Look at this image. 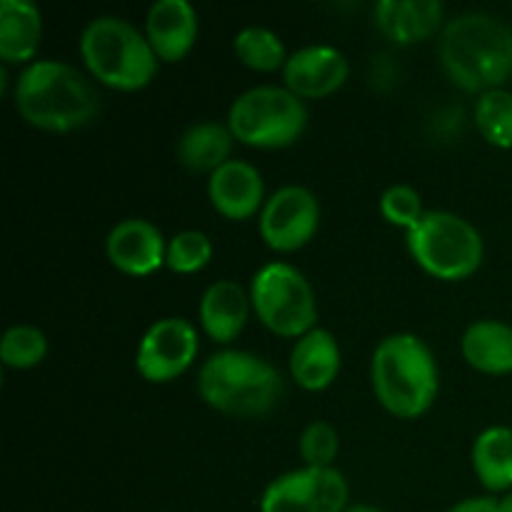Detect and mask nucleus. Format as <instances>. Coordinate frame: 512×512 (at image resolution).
Wrapping results in <instances>:
<instances>
[{
  "instance_id": "22",
  "label": "nucleus",
  "mask_w": 512,
  "mask_h": 512,
  "mask_svg": "<svg viewBox=\"0 0 512 512\" xmlns=\"http://www.w3.org/2000/svg\"><path fill=\"white\" fill-rule=\"evenodd\" d=\"M470 460L485 490L508 493L512 488V428L495 425L483 430L475 438Z\"/></svg>"
},
{
  "instance_id": "14",
  "label": "nucleus",
  "mask_w": 512,
  "mask_h": 512,
  "mask_svg": "<svg viewBox=\"0 0 512 512\" xmlns=\"http://www.w3.org/2000/svg\"><path fill=\"white\" fill-rule=\"evenodd\" d=\"M213 208L228 220H248L265 205L263 175L245 160H228L208 180Z\"/></svg>"
},
{
  "instance_id": "16",
  "label": "nucleus",
  "mask_w": 512,
  "mask_h": 512,
  "mask_svg": "<svg viewBox=\"0 0 512 512\" xmlns=\"http://www.w3.org/2000/svg\"><path fill=\"white\" fill-rule=\"evenodd\" d=\"M373 18L380 33L398 45L423 43L445 28V8L438 0H380Z\"/></svg>"
},
{
  "instance_id": "30",
  "label": "nucleus",
  "mask_w": 512,
  "mask_h": 512,
  "mask_svg": "<svg viewBox=\"0 0 512 512\" xmlns=\"http://www.w3.org/2000/svg\"><path fill=\"white\" fill-rule=\"evenodd\" d=\"M498 505H500V512H512V490L498 500Z\"/></svg>"
},
{
  "instance_id": "19",
  "label": "nucleus",
  "mask_w": 512,
  "mask_h": 512,
  "mask_svg": "<svg viewBox=\"0 0 512 512\" xmlns=\"http://www.w3.org/2000/svg\"><path fill=\"white\" fill-rule=\"evenodd\" d=\"M43 38V15L30 0L0 3V58L3 65H30Z\"/></svg>"
},
{
  "instance_id": "28",
  "label": "nucleus",
  "mask_w": 512,
  "mask_h": 512,
  "mask_svg": "<svg viewBox=\"0 0 512 512\" xmlns=\"http://www.w3.org/2000/svg\"><path fill=\"white\" fill-rule=\"evenodd\" d=\"M380 213L395 228L410 230L420 223L428 210H423V198L415 188L410 185H390L380 198Z\"/></svg>"
},
{
  "instance_id": "26",
  "label": "nucleus",
  "mask_w": 512,
  "mask_h": 512,
  "mask_svg": "<svg viewBox=\"0 0 512 512\" xmlns=\"http://www.w3.org/2000/svg\"><path fill=\"white\" fill-rule=\"evenodd\" d=\"M213 260V243L200 230H183V233L173 235L168 240V255H165V265L173 273L193 275L200 273L205 265Z\"/></svg>"
},
{
  "instance_id": "8",
  "label": "nucleus",
  "mask_w": 512,
  "mask_h": 512,
  "mask_svg": "<svg viewBox=\"0 0 512 512\" xmlns=\"http://www.w3.org/2000/svg\"><path fill=\"white\" fill-rule=\"evenodd\" d=\"M250 300L260 323L283 338H303L318 320L313 285L290 263L263 265L250 283Z\"/></svg>"
},
{
  "instance_id": "17",
  "label": "nucleus",
  "mask_w": 512,
  "mask_h": 512,
  "mask_svg": "<svg viewBox=\"0 0 512 512\" xmlns=\"http://www.w3.org/2000/svg\"><path fill=\"white\" fill-rule=\"evenodd\" d=\"M250 308H253L250 290L235 280H218L200 298V325L210 340L228 345L243 333Z\"/></svg>"
},
{
  "instance_id": "1",
  "label": "nucleus",
  "mask_w": 512,
  "mask_h": 512,
  "mask_svg": "<svg viewBox=\"0 0 512 512\" xmlns=\"http://www.w3.org/2000/svg\"><path fill=\"white\" fill-rule=\"evenodd\" d=\"M438 55L445 75L465 93L503 88L512 75V28L488 13L458 15L445 23Z\"/></svg>"
},
{
  "instance_id": "10",
  "label": "nucleus",
  "mask_w": 512,
  "mask_h": 512,
  "mask_svg": "<svg viewBox=\"0 0 512 512\" xmlns=\"http://www.w3.org/2000/svg\"><path fill=\"white\" fill-rule=\"evenodd\" d=\"M320 203L303 185H285L260 210V238L275 253H295L318 233Z\"/></svg>"
},
{
  "instance_id": "12",
  "label": "nucleus",
  "mask_w": 512,
  "mask_h": 512,
  "mask_svg": "<svg viewBox=\"0 0 512 512\" xmlns=\"http://www.w3.org/2000/svg\"><path fill=\"white\" fill-rule=\"evenodd\" d=\"M105 253L110 265L130 278H145L165 265L168 240L158 225L143 218L120 220L105 238Z\"/></svg>"
},
{
  "instance_id": "25",
  "label": "nucleus",
  "mask_w": 512,
  "mask_h": 512,
  "mask_svg": "<svg viewBox=\"0 0 512 512\" xmlns=\"http://www.w3.org/2000/svg\"><path fill=\"white\" fill-rule=\"evenodd\" d=\"M48 355V338L35 325H13L0 340V360L10 370H30Z\"/></svg>"
},
{
  "instance_id": "9",
  "label": "nucleus",
  "mask_w": 512,
  "mask_h": 512,
  "mask_svg": "<svg viewBox=\"0 0 512 512\" xmlns=\"http://www.w3.org/2000/svg\"><path fill=\"white\" fill-rule=\"evenodd\" d=\"M348 480L335 468H300L275 478L260 498V512H345Z\"/></svg>"
},
{
  "instance_id": "20",
  "label": "nucleus",
  "mask_w": 512,
  "mask_h": 512,
  "mask_svg": "<svg viewBox=\"0 0 512 512\" xmlns=\"http://www.w3.org/2000/svg\"><path fill=\"white\" fill-rule=\"evenodd\" d=\"M460 350L470 368L485 375L512 373V325L500 320H478L465 330Z\"/></svg>"
},
{
  "instance_id": "29",
  "label": "nucleus",
  "mask_w": 512,
  "mask_h": 512,
  "mask_svg": "<svg viewBox=\"0 0 512 512\" xmlns=\"http://www.w3.org/2000/svg\"><path fill=\"white\" fill-rule=\"evenodd\" d=\"M448 512H500V505H498V498L483 495V498L460 500V503L453 505Z\"/></svg>"
},
{
  "instance_id": "5",
  "label": "nucleus",
  "mask_w": 512,
  "mask_h": 512,
  "mask_svg": "<svg viewBox=\"0 0 512 512\" xmlns=\"http://www.w3.org/2000/svg\"><path fill=\"white\" fill-rule=\"evenodd\" d=\"M80 55L98 83L123 93L150 85L160 65L145 33L118 15H100L85 25L80 33Z\"/></svg>"
},
{
  "instance_id": "24",
  "label": "nucleus",
  "mask_w": 512,
  "mask_h": 512,
  "mask_svg": "<svg viewBox=\"0 0 512 512\" xmlns=\"http://www.w3.org/2000/svg\"><path fill=\"white\" fill-rule=\"evenodd\" d=\"M475 125L490 145L512 148V93L505 88L488 90L475 105Z\"/></svg>"
},
{
  "instance_id": "31",
  "label": "nucleus",
  "mask_w": 512,
  "mask_h": 512,
  "mask_svg": "<svg viewBox=\"0 0 512 512\" xmlns=\"http://www.w3.org/2000/svg\"><path fill=\"white\" fill-rule=\"evenodd\" d=\"M345 512H385V510L373 508V505H355V508H348Z\"/></svg>"
},
{
  "instance_id": "3",
  "label": "nucleus",
  "mask_w": 512,
  "mask_h": 512,
  "mask_svg": "<svg viewBox=\"0 0 512 512\" xmlns=\"http://www.w3.org/2000/svg\"><path fill=\"white\" fill-rule=\"evenodd\" d=\"M370 380L378 403L403 420L428 413L440 388L433 350L413 333H395L380 340L370 363Z\"/></svg>"
},
{
  "instance_id": "23",
  "label": "nucleus",
  "mask_w": 512,
  "mask_h": 512,
  "mask_svg": "<svg viewBox=\"0 0 512 512\" xmlns=\"http://www.w3.org/2000/svg\"><path fill=\"white\" fill-rule=\"evenodd\" d=\"M233 50L245 68L258 70V73H275V70H283L290 58V55L285 53L283 40H280L273 30L258 28V25H250V28L240 30L233 40Z\"/></svg>"
},
{
  "instance_id": "27",
  "label": "nucleus",
  "mask_w": 512,
  "mask_h": 512,
  "mask_svg": "<svg viewBox=\"0 0 512 512\" xmlns=\"http://www.w3.org/2000/svg\"><path fill=\"white\" fill-rule=\"evenodd\" d=\"M300 458L308 468H333L340 453V435L325 420H315L300 435Z\"/></svg>"
},
{
  "instance_id": "18",
  "label": "nucleus",
  "mask_w": 512,
  "mask_h": 512,
  "mask_svg": "<svg viewBox=\"0 0 512 512\" xmlns=\"http://www.w3.org/2000/svg\"><path fill=\"white\" fill-rule=\"evenodd\" d=\"M340 345L335 335L325 328H313L295 340L290 353V375L300 388L310 393L330 388L340 373Z\"/></svg>"
},
{
  "instance_id": "4",
  "label": "nucleus",
  "mask_w": 512,
  "mask_h": 512,
  "mask_svg": "<svg viewBox=\"0 0 512 512\" xmlns=\"http://www.w3.org/2000/svg\"><path fill=\"white\" fill-rule=\"evenodd\" d=\"M200 398L235 418L268 415L283 398V378L268 360L245 350H220L200 368Z\"/></svg>"
},
{
  "instance_id": "13",
  "label": "nucleus",
  "mask_w": 512,
  "mask_h": 512,
  "mask_svg": "<svg viewBox=\"0 0 512 512\" xmlns=\"http://www.w3.org/2000/svg\"><path fill=\"white\" fill-rule=\"evenodd\" d=\"M348 58L333 45H308L290 53L283 68L285 88L300 100H318L338 93L348 83Z\"/></svg>"
},
{
  "instance_id": "21",
  "label": "nucleus",
  "mask_w": 512,
  "mask_h": 512,
  "mask_svg": "<svg viewBox=\"0 0 512 512\" xmlns=\"http://www.w3.org/2000/svg\"><path fill=\"white\" fill-rule=\"evenodd\" d=\"M233 133L228 125L213 123V120H203L195 123L180 135L178 140V160L185 170L190 173H208L213 175L215 170L223 168L233 153Z\"/></svg>"
},
{
  "instance_id": "2",
  "label": "nucleus",
  "mask_w": 512,
  "mask_h": 512,
  "mask_svg": "<svg viewBox=\"0 0 512 512\" xmlns=\"http://www.w3.org/2000/svg\"><path fill=\"white\" fill-rule=\"evenodd\" d=\"M20 118L45 133L85 128L98 115V93L90 80L63 60H35L20 70L13 88Z\"/></svg>"
},
{
  "instance_id": "6",
  "label": "nucleus",
  "mask_w": 512,
  "mask_h": 512,
  "mask_svg": "<svg viewBox=\"0 0 512 512\" xmlns=\"http://www.w3.org/2000/svg\"><path fill=\"white\" fill-rule=\"evenodd\" d=\"M415 263L438 280H465L483 265L485 243L480 230L448 210H428L408 233Z\"/></svg>"
},
{
  "instance_id": "11",
  "label": "nucleus",
  "mask_w": 512,
  "mask_h": 512,
  "mask_svg": "<svg viewBox=\"0 0 512 512\" xmlns=\"http://www.w3.org/2000/svg\"><path fill=\"white\" fill-rule=\"evenodd\" d=\"M198 355V330L183 318L155 320L145 330L135 355V368L148 383H170L180 378Z\"/></svg>"
},
{
  "instance_id": "15",
  "label": "nucleus",
  "mask_w": 512,
  "mask_h": 512,
  "mask_svg": "<svg viewBox=\"0 0 512 512\" xmlns=\"http://www.w3.org/2000/svg\"><path fill=\"white\" fill-rule=\"evenodd\" d=\"M145 38L163 63H180L198 40V13L188 0H158L145 18Z\"/></svg>"
},
{
  "instance_id": "7",
  "label": "nucleus",
  "mask_w": 512,
  "mask_h": 512,
  "mask_svg": "<svg viewBox=\"0 0 512 512\" xmlns=\"http://www.w3.org/2000/svg\"><path fill=\"white\" fill-rule=\"evenodd\" d=\"M305 125V103L280 85H258L245 90L228 110V128L233 138L260 150L288 148L303 135Z\"/></svg>"
}]
</instances>
